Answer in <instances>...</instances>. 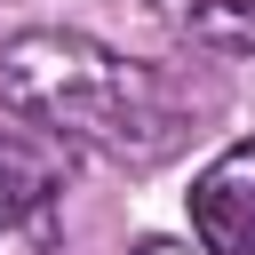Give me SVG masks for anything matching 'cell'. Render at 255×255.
I'll list each match as a JSON object with an SVG mask.
<instances>
[{
  "label": "cell",
  "mask_w": 255,
  "mask_h": 255,
  "mask_svg": "<svg viewBox=\"0 0 255 255\" xmlns=\"http://www.w3.org/2000/svg\"><path fill=\"white\" fill-rule=\"evenodd\" d=\"M191 239L207 255H255V135L223 143L191 183Z\"/></svg>",
  "instance_id": "3957f363"
},
{
  "label": "cell",
  "mask_w": 255,
  "mask_h": 255,
  "mask_svg": "<svg viewBox=\"0 0 255 255\" xmlns=\"http://www.w3.org/2000/svg\"><path fill=\"white\" fill-rule=\"evenodd\" d=\"M135 255H207V247H199V239H191V247H183V239H143Z\"/></svg>",
  "instance_id": "5b68a950"
},
{
  "label": "cell",
  "mask_w": 255,
  "mask_h": 255,
  "mask_svg": "<svg viewBox=\"0 0 255 255\" xmlns=\"http://www.w3.org/2000/svg\"><path fill=\"white\" fill-rule=\"evenodd\" d=\"M0 112L112 167H159L183 143V96L159 64L56 24L0 40Z\"/></svg>",
  "instance_id": "6da1fadb"
},
{
  "label": "cell",
  "mask_w": 255,
  "mask_h": 255,
  "mask_svg": "<svg viewBox=\"0 0 255 255\" xmlns=\"http://www.w3.org/2000/svg\"><path fill=\"white\" fill-rule=\"evenodd\" d=\"M159 24H175L191 48L215 56H255V0H143Z\"/></svg>",
  "instance_id": "277c9868"
},
{
  "label": "cell",
  "mask_w": 255,
  "mask_h": 255,
  "mask_svg": "<svg viewBox=\"0 0 255 255\" xmlns=\"http://www.w3.org/2000/svg\"><path fill=\"white\" fill-rule=\"evenodd\" d=\"M64 231V151L32 128H0V247L48 255Z\"/></svg>",
  "instance_id": "7a4b0ae2"
}]
</instances>
